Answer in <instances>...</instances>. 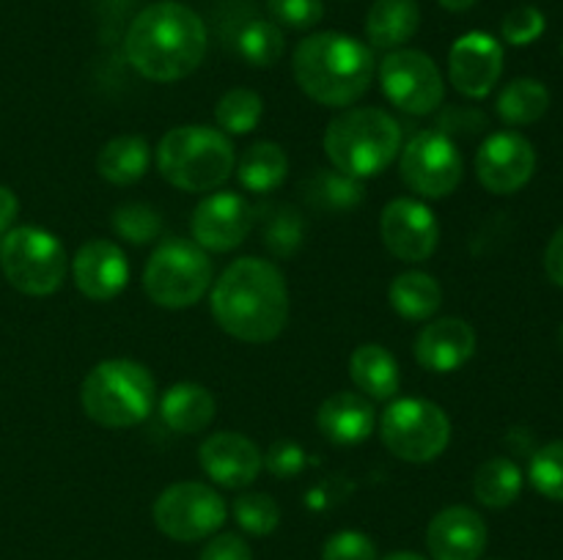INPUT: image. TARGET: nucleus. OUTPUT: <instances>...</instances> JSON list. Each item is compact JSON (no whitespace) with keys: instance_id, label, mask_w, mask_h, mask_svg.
<instances>
[{"instance_id":"nucleus-1","label":"nucleus","mask_w":563,"mask_h":560,"mask_svg":"<svg viewBox=\"0 0 563 560\" xmlns=\"http://www.w3.org/2000/svg\"><path fill=\"white\" fill-rule=\"evenodd\" d=\"M212 316L242 344L278 338L289 322V289L280 269L267 258H236L214 280Z\"/></svg>"},{"instance_id":"nucleus-2","label":"nucleus","mask_w":563,"mask_h":560,"mask_svg":"<svg viewBox=\"0 0 563 560\" xmlns=\"http://www.w3.org/2000/svg\"><path fill=\"white\" fill-rule=\"evenodd\" d=\"M209 33L201 16L179 0L146 5L126 27L124 53L132 69L152 82L190 77L207 58Z\"/></svg>"},{"instance_id":"nucleus-3","label":"nucleus","mask_w":563,"mask_h":560,"mask_svg":"<svg viewBox=\"0 0 563 560\" xmlns=\"http://www.w3.org/2000/svg\"><path fill=\"white\" fill-rule=\"evenodd\" d=\"M291 71L308 99L324 108H352L366 97L374 55L361 38L339 31L311 33L295 47Z\"/></svg>"},{"instance_id":"nucleus-4","label":"nucleus","mask_w":563,"mask_h":560,"mask_svg":"<svg viewBox=\"0 0 563 560\" xmlns=\"http://www.w3.org/2000/svg\"><path fill=\"white\" fill-rule=\"evenodd\" d=\"M401 152V124L379 108H346L324 130L330 165L352 179H372Z\"/></svg>"},{"instance_id":"nucleus-5","label":"nucleus","mask_w":563,"mask_h":560,"mask_svg":"<svg viewBox=\"0 0 563 560\" xmlns=\"http://www.w3.org/2000/svg\"><path fill=\"white\" fill-rule=\"evenodd\" d=\"M236 152L229 135L214 126L185 124L165 132L157 146V170L170 187L212 192L234 176Z\"/></svg>"},{"instance_id":"nucleus-6","label":"nucleus","mask_w":563,"mask_h":560,"mask_svg":"<svg viewBox=\"0 0 563 560\" xmlns=\"http://www.w3.org/2000/svg\"><path fill=\"white\" fill-rule=\"evenodd\" d=\"M157 384L146 366L135 360H104L88 371L80 384L82 412L97 426L132 428L154 410Z\"/></svg>"},{"instance_id":"nucleus-7","label":"nucleus","mask_w":563,"mask_h":560,"mask_svg":"<svg viewBox=\"0 0 563 560\" xmlns=\"http://www.w3.org/2000/svg\"><path fill=\"white\" fill-rule=\"evenodd\" d=\"M212 258L190 239H165L143 269V291L165 311H185L212 285Z\"/></svg>"},{"instance_id":"nucleus-8","label":"nucleus","mask_w":563,"mask_h":560,"mask_svg":"<svg viewBox=\"0 0 563 560\" xmlns=\"http://www.w3.org/2000/svg\"><path fill=\"white\" fill-rule=\"evenodd\" d=\"M0 269L22 294L49 296L64 285L69 258L55 234L38 225H16L0 239Z\"/></svg>"},{"instance_id":"nucleus-9","label":"nucleus","mask_w":563,"mask_h":560,"mask_svg":"<svg viewBox=\"0 0 563 560\" xmlns=\"http://www.w3.org/2000/svg\"><path fill=\"white\" fill-rule=\"evenodd\" d=\"M379 437L396 459L429 464L449 448L451 421L434 401L396 399L379 417Z\"/></svg>"},{"instance_id":"nucleus-10","label":"nucleus","mask_w":563,"mask_h":560,"mask_svg":"<svg viewBox=\"0 0 563 560\" xmlns=\"http://www.w3.org/2000/svg\"><path fill=\"white\" fill-rule=\"evenodd\" d=\"M152 516L163 536L192 544L212 538L225 525L229 505L209 483L179 481L159 492V497L154 500Z\"/></svg>"},{"instance_id":"nucleus-11","label":"nucleus","mask_w":563,"mask_h":560,"mask_svg":"<svg viewBox=\"0 0 563 560\" xmlns=\"http://www.w3.org/2000/svg\"><path fill=\"white\" fill-rule=\"evenodd\" d=\"M399 170L405 184L421 198H449L460 187L465 163L454 137L440 130H421L401 146Z\"/></svg>"},{"instance_id":"nucleus-12","label":"nucleus","mask_w":563,"mask_h":560,"mask_svg":"<svg viewBox=\"0 0 563 560\" xmlns=\"http://www.w3.org/2000/svg\"><path fill=\"white\" fill-rule=\"evenodd\" d=\"M379 88L407 115L438 113L445 99L443 75L421 49H390L379 64Z\"/></svg>"},{"instance_id":"nucleus-13","label":"nucleus","mask_w":563,"mask_h":560,"mask_svg":"<svg viewBox=\"0 0 563 560\" xmlns=\"http://www.w3.org/2000/svg\"><path fill=\"white\" fill-rule=\"evenodd\" d=\"M383 245L405 264H421L434 256L440 245V223L432 209L416 198H394L379 217Z\"/></svg>"},{"instance_id":"nucleus-14","label":"nucleus","mask_w":563,"mask_h":560,"mask_svg":"<svg viewBox=\"0 0 563 560\" xmlns=\"http://www.w3.org/2000/svg\"><path fill=\"white\" fill-rule=\"evenodd\" d=\"M537 173V148L520 132H495L476 154V176L484 190L515 195Z\"/></svg>"},{"instance_id":"nucleus-15","label":"nucleus","mask_w":563,"mask_h":560,"mask_svg":"<svg viewBox=\"0 0 563 560\" xmlns=\"http://www.w3.org/2000/svg\"><path fill=\"white\" fill-rule=\"evenodd\" d=\"M256 225V209L231 190L212 192L190 217L192 242L209 253H229L247 239Z\"/></svg>"},{"instance_id":"nucleus-16","label":"nucleus","mask_w":563,"mask_h":560,"mask_svg":"<svg viewBox=\"0 0 563 560\" xmlns=\"http://www.w3.org/2000/svg\"><path fill=\"white\" fill-rule=\"evenodd\" d=\"M500 75H504V47L495 36L473 31L451 44L449 80L462 97H489L498 86Z\"/></svg>"},{"instance_id":"nucleus-17","label":"nucleus","mask_w":563,"mask_h":560,"mask_svg":"<svg viewBox=\"0 0 563 560\" xmlns=\"http://www.w3.org/2000/svg\"><path fill=\"white\" fill-rule=\"evenodd\" d=\"M198 464L223 489H247L264 467V453L253 439L236 432L209 434L198 448Z\"/></svg>"},{"instance_id":"nucleus-18","label":"nucleus","mask_w":563,"mask_h":560,"mask_svg":"<svg viewBox=\"0 0 563 560\" xmlns=\"http://www.w3.org/2000/svg\"><path fill=\"white\" fill-rule=\"evenodd\" d=\"M71 280L88 300H115L130 283V261L115 242L91 239L71 258Z\"/></svg>"},{"instance_id":"nucleus-19","label":"nucleus","mask_w":563,"mask_h":560,"mask_svg":"<svg viewBox=\"0 0 563 560\" xmlns=\"http://www.w3.org/2000/svg\"><path fill=\"white\" fill-rule=\"evenodd\" d=\"M476 344V329L465 318H429L416 338V360L432 373H454L473 360Z\"/></svg>"},{"instance_id":"nucleus-20","label":"nucleus","mask_w":563,"mask_h":560,"mask_svg":"<svg viewBox=\"0 0 563 560\" xmlns=\"http://www.w3.org/2000/svg\"><path fill=\"white\" fill-rule=\"evenodd\" d=\"M487 522L467 505L443 508L427 527L432 560H478L487 549Z\"/></svg>"},{"instance_id":"nucleus-21","label":"nucleus","mask_w":563,"mask_h":560,"mask_svg":"<svg viewBox=\"0 0 563 560\" xmlns=\"http://www.w3.org/2000/svg\"><path fill=\"white\" fill-rule=\"evenodd\" d=\"M377 412L363 393L339 390L317 410V426L333 445H361L372 437Z\"/></svg>"},{"instance_id":"nucleus-22","label":"nucleus","mask_w":563,"mask_h":560,"mask_svg":"<svg viewBox=\"0 0 563 560\" xmlns=\"http://www.w3.org/2000/svg\"><path fill=\"white\" fill-rule=\"evenodd\" d=\"M218 412V401L203 384L176 382L159 399V417L176 434H201Z\"/></svg>"},{"instance_id":"nucleus-23","label":"nucleus","mask_w":563,"mask_h":560,"mask_svg":"<svg viewBox=\"0 0 563 560\" xmlns=\"http://www.w3.org/2000/svg\"><path fill=\"white\" fill-rule=\"evenodd\" d=\"M350 377L366 399L390 401L401 388L396 357L383 344H361L350 355Z\"/></svg>"},{"instance_id":"nucleus-24","label":"nucleus","mask_w":563,"mask_h":560,"mask_svg":"<svg viewBox=\"0 0 563 560\" xmlns=\"http://www.w3.org/2000/svg\"><path fill=\"white\" fill-rule=\"evenodd\" d=\"M421 27L416 0H374L366 16V36L379 49H401Z\"/></svg>"},{"instance_id":"nucleus-25","label":"nucleus","mask_w":563,"mask_h":560,"mask_svg":"<svg viewBox=\"0 0 563 560\" xmlns=\"http://www.w3.org/2000/svg\"><path fill=\"white\" fill-rule=\"evenodd\" d=\"M388 302L407 322H429L443 305V289L438 278L429 272L410 269V272L396 275L388 289Z\"/></svg>"},{"instance_id":"nucleus-26","label":"nucleus","mask_w":563,"mask_h":560,"mask_svg":"<svg viewBox=\"0 0 563 560\" xmlns=\"http://www.w3.org/2000/svg\"><path fill=\"white\" fill-rule=\"evenodd\" d=\"M236 179L247 192L267 195L275 192L289 176V157L284 148L273 141H258L242 152L236 159Z\"/></svg>"},{"instance_id":"nucleus-27","label":"nucleus","mask_w":563,"mask_h":560,"mask_svg":"<svg viewBox=\"0 0 563 560\" xmlns=\"http://www.w3.org/2000/svg\"><path fill=\"white\" fill-rule=\"evenodd\" d=\"M300 190L308 206L324 214L352 212L363 201V181L352 179L335 168H317L302 181Z\"/></svg>"},{"instance_id":"nucleus-28","label":"nucleus","mask_w":563,"mask_h":560,"mask_svg":"<svg viewBox=\"0 0 563 560\" xmlns=\"http://www.w3.org/2000/svg\"><path fill=\"white\" fill-rule=\"evenodd\" d=\"M152 163V148L141 135H119L102 146L97 157V170L104 181L115 187L135 184L146 176Z\"/></svg>"},{"instance_id":"nucleus-29","label":"nucleus","mask_w":563,"mask_h":560,"mask_svg":"<svg viewBox=\"0 0 563 560\" xmlns=\"http://www.w3.org/2000/svg\"><path fill=\"white\" fill-rule=\"evenodd\" d=\"M495 110L511 126L537 124L550 110V91L544 82L533 80V77H517L500 88Z\"/></svg>"},{"instance_id":"nucleus-30","label":"nucleus","mask_w":563,"mask_h":560,"mask_svg":"<svg viewBox=\"0 0 563 560\" xmlns=\"http://www.w3.org/2000/svg\"><path fill=\"white\" fill-rule=\"evenodd\" d=\"M522 492V470L506 456H493L473 475V494L487 508H509Z\"/></svg>"},{"instance_id":"nucleus-31","label":"nucleus","mask_w":563,"mask_h":560,"mask_svg":"<svg viewBox=\"0 0 563 560\" xmlns=\"http://www.w3.org/2000/svg\"><path fill=\"white\" fill-rule=\"evenodd\" d=\"M234 47L245 64L267 69V66L278 64L286 49V42L284 33H280V25H275L273 20H258V16H253V20H245L236 27Z\"/></svg>"},{"instance_id":"nucleus-32","label":"nucleus","mask_w":563,"mask_h":560,"mask_svg":"<svg viewBox=\"0 0 563 560\" xmlns=\"http://www.w3.org/2000/svg\"><path fill=\"white\" fill-rule=\"evenodd\" d=\"M264 223V245L273 256L291 258L306 242V217L291 203H273V206L262 209Z\"/></svg>"},{"instance_id":"nucleus-33","label":"nucleus","mask_w":563,"mask_h":560,"mask_svg":"<svg viewBox=\"0 0 563 560\" xmlns=\"http://www.w3.org/2000/svg\"><path fill=\"white\" fill-rule=\"evenodd\" d=\"M264 115V99L251 88H231L220 97L214 108V121H218L223 135H247L258 126Z\"/></svg>"},{"instance_id":"nucleus-34","label":"nucleus","mask_w":563,"mask_h":560,"mask_svg":"<svg viewBox=\"0 0 563 560\" xmlns=\"http://www.w3.org/2000/svg\"><path fill=\"white\" fill-rule=\"evenodd\" d=\"M113 231L130 245H152L159 234H163V217L148 203H121L113 212Z\"/></svg>"},{"instance_id":"nucleus-35","label":"nucleus","mask_w":563,"mask_h":560,"mask_svg":"<svg viewBox=\"0 0 563 560\" xmlns=\"http://www.w3.org/2000/svg\"><path fill=\"white\" fill-rule=\"evenodd\" d=\"M234 519L247 536H269L280 525V508L273 494L245 492L234 500Z\"/></svg>"},{"instance_id":"nucleus-36","label":"nucleus","mask_w":563,"mask_h":560,"mask_svg":"<svg viewBox=\"0 0 563 560\" xmlns=\"http://www.w3.org/2000/svg\"><path fill=\"white\" fill-rule=\"evenodd\" d=\"M528 478H531L533 489H537L542 497L563 503V439L542 445V448L531 456Z\"/></svg>"},{"instance_id":"nucleus-37","label":"nucleus","mask_w":563,"mask_h":560,"mask_svg":"<svg viewBox=\"0 0 563 560\" xmlns=\"http://www.w3.org/2000/svg\"><path fill=\"white\" fill-rule=\"evenodd\" d=\"M544 27H548V20L537 5H517L500 22V36L511 47H528L542 38Z\"/></svg>"},{"instance_id":"nucleus-38","label":"nucleus","mask_w":563,"mask_h":560,"mask_svg":"<svg viewBox=\"0 0 563 560\" xmlns=\"http://www.w3.org/2000/svg\"><path fill=\"white\" fill-rule=\"evenodd\" d=\"M267 11L275 25L289 31H311L322 22L324 3L322 0H267Z\"/></svg>"},{"instance_id":"nucleus-39","label":"nucleus","mask_w":563,"mask_h":560,"mask_svg":"<svg viewBox=\"0 0 563 560\" xmlns=\"http://www.w3.org/2000/svg\"><path fill=\"white\" fill-rule=\"evenodd\" d=\"M322 560H377V544L361 530H339L324 541Z\"/></svg>"},{"instance_id":"nucleus-40","label":"nucleus","mask_w":563,"mask_h":560,"mask_svg":"<svg viewBox=\"0 0 563 560\" xmlns=\"http://www.w3.org/2000/svg\"><path fill=\"white\" fill-rule=\"evenodd\" d=\"M308 464V453L302 445H297L295 439H278V443L269 445V450L264 453V467L273 472L280 481H291V478L300 475Z\"/></svg>"},{"instance_id":"nucleus-41","label":"nucleus","mask_w":563,"mask_h":560,"mask_svg":"<svg viewBox=\"0 0 563 560\" xmlns=\"http://www.w3.org/2000/svg\"><path fill=\"white\" fill-rule=\"evenodd\" d=\"M434 130L445 132L449 137L454 135H476V132L487 130V115L482 110L473 108H449L438 119V126Z\"/></svg>"},{"instance_id":"nucleus-42","label":"nucleus","mask_w":563,"mask_h":560,"mask_svg":"<svg viewBox=\"0 0 563 560\" xmlns=\"http://www.w3.org/2000/svg\"><path fill=\"white\" fill-rule=\"evenodd\" d=\"M198 560H253V549L236 533H220V536L209 538Z\"/></svg>"},{"instance_id":"nucleus-43","label":"nucleus","mask_w":563,"mask_h":560,"mask_svg":"<svg viewBox=\"0 0 563 560\" xmlns=\"http://www.w3.org/2000/svg\"><path fill=\"white\" fill-rule=\"evenodd\" d=\"M544 272L555 285L563 289V225L550 236L548 250H544Z\"/></svg>"},{"instance_id":"nucleus-44","label":"nucleus","mask_w":563,"mask_h":560,"mask_svg":"<svg viewBox=\"0 0 563 560\" xmlns=\"http://www.w3.org/2000/svg\"><path fill=\"white\" fill-rule=\"evenodd\" d=\"M16 214H20V201H16V195L9 187L0 184V239L11 231Z\"/></svg>"},{"instance_id":"nucleus-45","label":"nucleus","mask_w":563,"mask_h":560,"mask_svg":"<svg viewBox=\"0 0 563 560\" xmlns=\"http://www.w3.org/2000/svg\"><path fill=\"white\" fill-rule=\"evenodd\" d=\"M445 11H467L476 5V0H438Z\"/></svg>"},{"instance_id":"nucleus-46","label":"nucleus","mask_w":563,"mask_h":560,"mask_svg":"<svg viewBox=\"0 0 563 560\" xmlns=\"http://www.w3.org/2000/svg\"><path fill=\"white\" fill-rule=\"evenodd\" d=\"M385 560H427V558H423V555H416V552H394V555H388Z\"/></svg>"},{"instance_id":"nucleus-47","label":"nucleus","mask_w":563,"mask_h":560,"mask_svg":"<svg viewBox=\"0 0 563 560\" xmlns=\"http://www.w3.org/2000/svg\"><path fill=\"white\" fill-rule=\"evenodd\" d=\"M559 344H561V351H563V324H561V333H559Z\"/></svg>"},{"instance_id":"nucleus-48","label":"nucleus","mask_w":563,"mask_h":560,"mask_svg":"<svg viewBox=\"0 0 563 560\" xmlns=\"http://www.w3.org/2000/svg\"><path fill=\"white\" fill-rule=\"evenodd\" d=\"M561 49H563V44H561Z\"/></svg>"}]
</instances>
